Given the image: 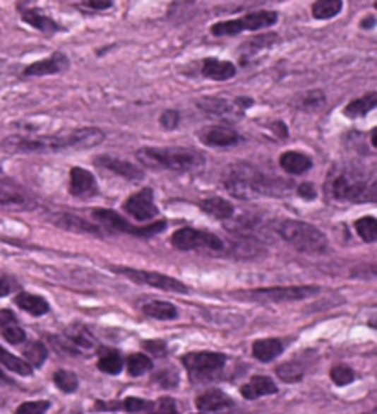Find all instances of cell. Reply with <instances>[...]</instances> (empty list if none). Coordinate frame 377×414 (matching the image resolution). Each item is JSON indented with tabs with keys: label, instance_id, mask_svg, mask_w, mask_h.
Instances as JSON below:
<instances>
[{
	"label": "cell",
	"instance_id": "obj_9",
	"mask_svg": "<svg viewBox=\"0 0 377 414\" xmlns=\"http://www.w3.org/2000/svg\"><path fill=\"white\" fill-rule=\"evenodd\" d=\"M172 245L179 251H225V242L219 236L197 228H179L172 236Z\"/></svg>",
	"mask_w": 377,
	"mask_h": 414
},
{
	"label": "cell",
	"instance_id": "obj_20",
	"mask_svg": "<svg viewBox=\"0 0 377 414\" xmlns=\"http://www.w3.org/2000/svg\"><path fill=\"white\" fill-rule=\"evenodd\" d=\"M280 166L289 175H302V173L309 172L313 166L311 158L308 155L298 153V151H285L280 155Z\"/></svg>",
	"mask_w": 377,
	"mask_h": 414
},
{
	"label": "cell",
	"instance_id": "obj_19",
	"mask_svg": "<svg viewBox=\"0 0 377 414\" xmlns=\"http://www.w3.org/2000/svg\"><path fill=\"white\" fill-rule=\"evenodd\" d=\"M276 392H278V386L267 376H252L249 383L241 386V396L245 400H256L261 396L276 394Z\"/></svg>",
	"mask_w": 377,
	"mask_h": 414
},
{
	"label": "cell",
	"instance_id": "obj_27",
	"mask_svg": "<svg viewBox=\"0 0 377 414\" xmlns=\"http://www.w3.org/2000/svg\"><path fill=\"white\" fill-rule=\"evenodd\" d=\"M142 312L151 319H157V321H172V319H177L179 315L177 307L169 302H162V300L148 302L142 307Z\"/></svg>",
	"mask_w": 377,
	"mask_h": 414
},
{
	"label": "cell",
	"instance_id": "obj_1",
	"mask_svg": "<svg viewBox=\"0 0 377 414\" xmlns=\"http://www.w3.org/2000/svg\"><path fill=\"white\" fill-rule=\"evenodd\" d=\"M103 138H105L103 133L96 127H83V129L65 131L57 135H13L6 138L2 146L13 153H52V151H65V149H90L102 144Z\"/></svg>",
	"mask_w": 377,
	"mask_h": 414
},
{
	"label": "cell",
	"instance_id": "obj_43",
	"mask_svg": "<svg viewBox=\"0 0 377 414\" xmlns=\"http://www.w3.org/2000/svg\"><path fill=\"white\" fill-rule=\"evenodd\" d=\"M24 203H26V196H23L20 191L0 188V205H24Z\"/></svg>",
	"mask_w": 377,
	"mask_h": 414
},
{
	"label": "cell",
	"instance_id": "obj_21",
	"mask_svg": "<svg viewBox=\"0 0 377 414\" xmlns=\"http://www.w3.org/2000/svg\"><path fill=\"white\" fill-rule=\"evenodd\" d=\"M0 331H2L4 339L11 343V345H20V343L26 341V333H24V330L20 328L10 309H2L0 312Z\"/></svg>",
	"mask_w": 377,
	"mask_h": 414
},
{
	"label": "cell",
	"instance_id": "obj_51",
	"mask_svg": "<svg viewBox=\"0 0 377 414\" xmlns=\"http://www.w3.org/2000/svg\"><path fill=\"white\" fill-rule=\"evenodd\" d=\"M157 410L159 413H177V405H175L172 398H162L160 403L157 405Z\"/></svg>",
	"mask_w": 377,
	"mask_h": 414
},
{
	"label": "cell",
	"instance_id": "obj_23",
	"mask_svg": "<svg viewBox=\"0 0 377 414\" xmlns=\"http://www.w3.org/2000/svg\"><path fill=\"white\" fill-rule=\"evenodd\" d=\"M284 352V343L280 339H260L252 345V355L261 361V363H269L273 359L278 357Z\"/></svg>",
	"mask_w": 377,
	"mask_h": 414
},
{
	"label": "cell",
	"instance_id": "obj_32",
	"mask_svg": "<svg viewBox=\"0 0 377 414\" xmlns=\"http://www.w3.org/2000/svg\"><path fill=\"white\" fill-rule=\"evenodd\" d=\"M126 367L129 376L138 377L153 368V361H151L145 354H131L126 361Z\"/></svg>",
	"mask_w": 377,
	"mask_h": 414
},
{
	"label": "cell",
	"instance_id": "obj_40",
	"mask_svg": "<svg viewBox=\"0 0 377 414\" xmlns=\"http://www.w3.org/2000/svg\"><path fill=\"white\" fill-rule=\"evenodd\" d=\"M276 41H278V37H276L275 33H267V35H260V37L249 41L247 45H245V50L254 54V52H258L260 48H267L270 47V45H275Z\"/></svg>",
	"mask_w": 377,
	"mask_h": 414
},
{
	"label": "cell",
	"instance_id": "obj_31",
	"mask_svg": "<svg viewBox=\"0 0 377 414\" xmlns=\"http://www.w3.org/2000/svg\"><path fill=\"white\" fill-rule=\"evenodd\" d=\"M197 107L201 111L208 112V114H215V117H225V114H230L234 111V103L227 102L223 98H203L197 102Z\"/></svg>",
	"mask_w": 377,
	"mask_h": 414
},
{
	"label": "cell",
	"instance_id": "obj_16",
	"mask_svg": "<svg viewBox=\"0 0 377 414\" xmlns=\"http://www.w3.org/2000/svg\"><path fill=\"white\" fill-rule=\"evenodd\" d=\"M94 162L98 164V166H102V168L109 170V172L118 173L120 177L129 179V181H140V179H144V170L140 168V166H136V164L127 162L124 158L111 157V155H100V157H96Z\"/></svg>",
	"mask_w": 377,
	"mask_h": 414
},
{
	"label": "cell",
	"instance_id": "obj_2",
	"mask_svg": "<svg viewBox=\"0 0 377 414\" xmlns=\"http://www.w3.org/2000/svg\"><path fill=\"white\" fill-rule=\"evenodd\" d=\"M223 187L238 199L280 196L287 190V182L270 177L249 162L232 164L223 173Z\"/></svg>",
	"mask_w": 377,
	"mask_h": 414
},
{
	"label": "cell",
	"instance_id": "obj_18",
	"mask_svg": "<svg viewBox=\"0 0 377 414\" xmlns=\"http://www.w3.org/2000/svg\"><path fill=\"white\" fill-rule=\"evenodd\" d=\"M203 76L208 79H214V81H227V79H232L236 76V65L230 63V61L215 59V57H206L203 61Z\"/></svg>",
	"mask_w": 377,
	"mask_h": 414
},
{
	"label": "cell",
	"instance_id": "obj_41",
	"mask_svg": "<svg viewBox=\"0 0 377 414\" xmlns=\"http://www.w3.org/2000/svg\"><path fill=\"white\" fill-rule=\"evenodd\" d=\"M121 407H124V409H126L127 413H142V410H148V413H151V410L155 409L153 403L140 400V398H135V396H131V398H127V400L124 401V405H121Z\"/></svg>",
	"mask_w": 377,
	"mask_h": 414
},
{
	"label": "cell",
	"instance_id": "obj_29",
	"mask_svg": "<svg viewBox=\"0 0 377 414\" xmlns=\"http://www.w3.org/2000/svg\"><path fill=\"white\" fill-rule=\"evenodd\" d=\"M98 368L109 376H118L124 368V359H121L118 350H103V354L98 359Z\"/></svg>",
	"mask_w": 377,
	"mask_h": 414
},
{
	"label": "cell",
	"instance_id": "obj_38",
	"mask_svg": "<svg viewBox=\"0 0 377 414\" xmlns=\"http://www.w3.org/2000/svg\"><path fill=\"white\" fill-rule=\"evenodd\" d=\"M54 383L59 391L63 392H74L78 391V377L68 370H57L54 374Z\"/></svg>",
	"mask_w": 377,
	"mask_h": 414
},
{
	"label": "cell",
	"instance_id": "obj_7",
	"mask_svg": "<svg viewBox=\"0 0 377 414\" xmlns=\"http://www.w3.org/2000/svg\"><path fill=\"white\" fill-rule=\"evenodd\" d=\"M276 23H278V15L275 11H252V13H247L245 17H239V19L223 20V23L214 24L210 28V32L215 37H227V35H238V33L245 32V30L256 32V30L270 28Z\"/></svg>",
	"mask_w": 377,
	"mask_h": 414
},
{
	"label": "cell",
	"instance_id": "obj_45",
	"mask_svg": "<svg viewBox=\"0 0 377 414\" xmlns=\"http://www.w3.org/2000/svg\"><path fill=\"white\" fill-rule=\"evenodd\" d=\"M50 409V401H26V403L19 405L17 413H47Z\"/></svg>",
	"mask_w": 377,
	"mask_h": 414
},
{
	"label": "cell",
	"instance_id": "obj_14",
	"mask_svg": "<svg viewBox=\"0 0 377 414\" xmlns=\"http://www.w3.org/2000/svg\"><path fill=\"white\" fill-rule=\"evenodd\" d=\"M197 136L203 144L215 146V148H230L241 140V136L234 129L223 126H208L197 131Z\"/></svg>",
	"mask_w": 377,
	"mask_h": 414
},
{
	"label": "cell",
	"instance_id": "obj_37",
	"mask_svg": "<svg viewBox=\"0 0 377 414\" xmlns=\"http://www.w3.org/2000/svg\"><path fill=\"white\" fill-rule=\"evenodd\" d=\"M23 354L26 355V359H28V363L32 365V367H41V365L47 361L48 350L44 348V345H42V343H39V341H33V343H30V345L24 348Z\"/></svg>",
	"mask_w": 377,
	"mask_h": 414
},
{
	"label": "cell",
	"instance_id": "obj_3",
	"mask_svg": "<svg viewBox=\"0 0 377 414\" xmlns=\"http://www.w3.org/2000/svg\"><path fill=\"white\" fill-rule=\"evenodd\" d=\"M326 191L337 201L366 203L376 199V179L373 173L355 166H335L326 181Z\"/></svg>",
	"mask_w": 377,
	"mask_h": 414
},
{
	"label": "cell",
	"instance_id": "obj_30",
	"mask_svg": "<svg viewBox=\"0 0 377 414\" xmlns=\"http://www.w3.org/2000/svg\"><path fill=\"white\" fill-rule=\"evenodd\" d=\"M0 363L4 365L8 370H11V372L19 374V376H32V365L28 361H24V359L15 357L2 345H0Z\"/></svg>",
	"mask_w": 377,
	"mask_h": 414
},
{
	"label": "cell",
	"instance_id": "obj_44",
	"mask_svg": "<svg viewBox=\"0 0 377 414\" xmlns=\"http://www.w3.org/2000/svg\"><path fill=\"white\" fill-rule=\"evenodd\" d=\"M144 348L148 354L155 355V357H166V354H168V345H166V343L160 339L145 341Z\"/></svg>",
	"mask_w": 377,
	"mask_h": 414
},
{
	"label": "cell",
	"instance_id": "obj_28",
	"mask_svg": "<svg viewBox=\"0 0 377 414\" xmlns=\"http://www.w3.org/2000/svg\"><path fill=\"white\" fill-rule=\"evenodd\" d=\"M342 6H345L342 0H317V2L311 6V13L315 19L328 20L337 17V15L342 11Z\"/></svg>",
	"mask_w": 377,
	"mask_h": 414
},
{
	"label": "cell",
	"instance_id": "obj_22",
	"mask_svg": "<svg viewBox=\"0 0 377 414\" xmlns=\"http://www.w3.org/2000/svg\"><path fill=\"white\" fill-rule=\"evenodd\" d=\"M20 19H23L26 24H30L32 28L39 30V32L54 33L61 30V26L56 23V20L50 19V17L42 13V11L35 10V8H26V10H23Z\"/></svg>",
	"mask_w": 377,
	"mask_h": 414
},
{
	"label": "cell",
	"instance_id": "obj_11",
	"mask_svg": "<svg viewBox=\"0 0 377 414\" xmlns=\"http://www.w3.org/2000/svg\"><path fill=\"white\" fill-rule=\"evenodd\" d=\"M114 273L118 275L127 276L129 280H133L135 284H145L151 285V288L162 289V291H172V293H188L190 289L188 285H184L181 280L172 278L168 275H162V273H155V271H142V269H131V267H121L114 266L112 267Z\"/></svg>",
	"mask_w": 377,
	"mask_h": 414
},
{
	"label": "cell",
	"instance_id": "obj_48",
	"mask_svg": "<svg viewBox=\"0 0 377 414\" xmlns=\"http://www.w3.org/2000/svg\"><path fill=\"white\" fill-rule=\"evenodd\" d=\"M322 103H324V94L321 93V90H313V93L306 94L304 96V107H321Z\"/></svg>",
	"mask_w": 377,
	"mask_h": 414
},
{
	"label": "cell",
	"instance_id": "obj_25",
	"mask_svg": "<svg viewBox=\"0 0 377 414\" xmlns=\"http://www.w3.org/2000/svg\"><path fill=\"white\" fill-rule=\"evenodd\" d=\"M201 210L215 219H230L234 215V206L223 197H208L199 203Z\"/></svg>",
	"mask_w": 377,
	"mask_h": 414
},
{
	"label": "cell",
	"instance_id": "obj_47",
	"mask_svg": "<svg viewBox=\"0 0 377 414\" xmlns=\"http://www.w3.org/2000/svg\"><path fill=\"white\" fill-rule=\"evenodd\" d=\"M80 10H92V11H100V10H109L112 8V0H83L81 4H78Z\"/></svg>",
	"mask_w": 377,
	"mask_h": 414
},
{
	"label": "cell",
	"instance_id": "obj_26",
	"mask_svg": "<svg viewBox=\"0 0 377 414\" xmlns=\"http://www.w3.org/2000/svg\"><path fill=\"white\" fill-rule=\"evenodd\" d=\"M376 105H377V93L376 90H372V93L364 94V96H361V98L349 102L342 112H345V117L348 118H361L364 117V114H368L372 109H376Z\"/></svg>",
	"mask_w": 377,
	"mask_h": 414
},
{
	"label": "cell",
	"instance_id": "obj_50",
	"mask_svg": "<svg viewBox=\"0 0 377 414\" xmlns=\"http://www.w3.org/2000/svg\"><path fill=\"white\" fill-rule=\"evenodd\" d=\"M15 288H17L15 280L8 278V276H0V297H8Z\"/></svg>",
	"mask_w": 377,
	"mask_h": 414
},
{
	"label": "cell",
	"instance_id": "obj_49",
	"mask_svg": "<svg viewBox=\"0 0 377 414\" xmlns=\"http://www.w3.org/2000/svg\"><path fill=\"white\" fill-rule=\"evenodd\" d=\"M298 196L306 201H313L317 197V191H315V187H313L311 182H304V184L298 187Z\"/></svg>",
	"mask_w": 377,
	"mask_h": 414
},
{
	"label": "cell",
	"instance_id": "obj_39",
	"mask_svg": "<svg viewBox=\"0 0 377 414\" xmlns=\"http://www.w3.org/2000/svg\"><path fill=\"white\" fill-rule=\"evenodd\" d=\"M330 377L335 385L345 386L349 385V383H354L355 372L349 367H346V365H335V367L330 370Z\"/></svg>",
	"mask_w": 377,
	"mask_h": 414
},
{
	"label": "cell",
	"instance_id": "obj_46",
	"mask_svg": "<svg viewBox=\"0 0 377 414\" xmlns=\"http://www.w3.org/2000/svg\"><path fill=\"white\" fill-rule=\"evenodd\" d=\"M179 122H181V114L177 111H173V109H168V111H164L160 114V126L164 129H175L179 126Z\"/></svg>",
	"mask_w": 377,
	"mask_h": 414
},
{
	"label": "cell",
	"instance_id": "obj_8",
	"mask_svg": "<svg viewBox=\"0 0 377 414\" xmlns=\"http://www.w3.org/2000/svg\"><path fill=\"white\" fill-rule=\"evenodd\" d=\"M92 218L96 219L100 225L111 228V230H114V232H124L127 234V236H136V237H151L155 236V234L162 232L164 228L168 227L166 221H157V223L145 225V227H135V225H131L127 219L121 218L120 214H116L114 210H107V208L92 210Z\"/></svg>",
	"mask_w": 377,
	"mask_h": 414
},
{
	"label": "cell",
	"instance_id": "obj_24",
	"mask_svg": "<svg viewBox=\"0 0 377 414\" xmlns=\"http://www.w3.org/2000/svg\"><path fill=\"white\" fill-rule=\"evenodd\" d=\"M15 304H17L20 309H24V312L30 313V315L33 317L44 315V313H48V309H50V304L47 302V298H42L39 297V295L33 293H26V291L15 297Z\"/></svg>",
	"mask_w": 377,
	"mask_h": 414
},
{
	"label": "cell",
	"instance_id": "obj_13",
	"mask_svg": "<svg viewBox=\"0 0 377 414\" xmlns=\"http://www.w3.org/2000/svg\"><path fill=\"white\" fill-rule=\"evenodd\" d=\"M68 191L70 196L78 197V199H90V197L98 196L100 188L92 173L83 168H72L70 170Z\"/></svg>",
	"mask_w": 377,
	"mask_h": 414
},
{
	"label": "cell",
	"instance_id": "obj_6",
	"mask_svg": "<svg viewBox=\"0 0 377 414\" xmlns=\"http://www.w3.org/2000/svg\"><path fill=\"white\" fill-rule=\"evenodd\" d=\"M181 361L186 367L191 382L199 385L214 382L215 377H219L227 363V355L219 352H190Z\"/></svg>",
	"mask_w": 377,
	"mask_h": 414
},
{
	"label": "cell",
	"instance_id": "obj_35",
	"mask_svg": "<svg viewBox=\"0 0 377 414\" xmlns=\"http://www.w3.org/2000/svg\"><path fill=\"white\" fill-rule=\"evenodd\" d=\"M276 376L285 383H297L304 377V368L302 365L297 363V361H289V363L280 365L276 368Z\"/></svg>",
	"mask_w": 377,
	"mask_h": 414
},
{
	"label": "cell",
	"instance_id": "obj_10",
	"mask_svg": "<svg viewBox=\"0 0 377 414\" xmlns=\"http://www.w3.org/2000/svg\"><path fill=\"white\" fill-rule=\"evenodd\" d=\"M321 293L318 285H284V288H260L251 289L243 295L249 300H267V302H293V300H304V298L315 297Z\"/></svg>",
	"mask_w": 377,
	"mask_h": 414
},
{
	"label": "cell",
	"instance_id": "obj_33",
	"mask_svg": "<svg viewBox=\"0 0 377 414\" xmlns=\"http://www.w3.org/2000/svg\"><path fill=\"white\" fill-rule=\"evenodd\" d=\"M355 230L361 236V239L366 243H373L377 239V221L373 215H364V218L355 221Z\"/></svg>",
	"mask_w": 377,
	"mask_h": 414
},
{
	"label": "cell",
	"instance_id": "obj_15",
	"mask_svg": "<svg viewBox=\"0 0 377 414\" xmlns=\"http://www.w3.org/2000/svg\"><path fill=\"white\" fill-rule=\"evenodd\" d=\"M70 66L68 57L61 52H56L52 56L44 57L41 61H35L32 65H28L24 69L23 74L26 78H33V76H52V74H59V72H65Z\"/></svg>",
	"mask_w": 377,
	"mask_h": 414
},
{
	"label": "cell",
	"instance_id": "obj_42",
	"mask_svg": "<svg viewBox=\"0 0 377 414\" xmlns=\"http://www.w3.org/2000/svg\"><path fill=\"white\" fill-rule=\"evenodd\" d=\"M153 382H157L159 385H162L164 389H175L179 383V376H177V372H173V370L166 368V370H160L157 376H153Z\"/></svg>",
	"mask_w": 377,
	"mask_h": 414
},
{
	"label": "cell",
	"instance_id": "obj_36",
	"mask_svg": "<svg viewBox=\"0 0 377 414\" xmlns=\"http://www.w3.org/2000/svg\"><path fill=\"white\" fill-rule=\"evenodd\" d=\"M66 341L74 343L80 348H92L94 339L89 331L85 330L83 326H72L70 330H66Z\"/></svg>",
	"mask_w": 377,
	"mask_h": 414
},
{
	"label": "cell",
	"instance_id": "obj_52",
	"mask_svg": "<svg viewBox=\"0 0 377 414\" xmlns=\"http://www.w3.org/2000/svg\"><path fill=\"white\" fill-rule=\"evenodd\" d=\"M376 26V17L373 15H368L366 19L361 20V28L363 30H372Z\"/></svg>",
	"mask_w": 377,
	"mask_h": 414
},
{
	"label": "cell",
	"instance_id": "obj_34",
	"mask_svg": "<svg viewBox=\"0 0 377 414\" xmlns=\"http://www.w3.org/2000/svg\"><path fill=\"white\" fill-rule=\"evenodd\" d=\"M56 223L61 225V227L68 228V230H80V232H94V234L102 232V230H100V227H92V225L85 223L83 219L76 218V215H70V214L68 215L66 214L57 215Z\"/></svg>",
	"mask_w": 377,
	"mask_h": 414
},
{
	"label": "cell",
	"instance_id": "obj_17",
	"mask_svg": "<svg viewBox=\"0 0 377 414\" xmlns=\"http://www.w3.org/2000/svg\"><path fill=\"white\" fill-rule=\"evenodd\" d=\"M232 405V398L229 394H225L221 389H210V391L197 396L196 400V407L201 413H217V410L230 409Z\"/></svg>",
	"mask_w": 377,
	"mask_h": 414
},
{
	"label": "cell",
	"instance_id": "obj_4",
	"mask_svg": "<svg viewBox=\"0 0 377 414\" xmlns=\"http://www.w3.org/2000/svg\"><path fill=\"white\" fill-rule=\"evenodd\" d=\"M136 158L142 166L151 170H169V172H191L205 162V155L193 148H142L136 151Z\"/></svg>",
	"mask_w": 377,
	"mask_h": 414
},
{
	"label": "cell",
	"instance_id": "obj_12",
	"mask_svg": "<svg viewBox=\"0 0 377 414\" xmlns=\"http://www.w3.org/2000/svg\"><path fill=\"white\" fill-rule=\"evenodd\" d=\"M124 210L136 221H149L157 218L159 208L155 205V194L151 188H142L140 191L133 194L124 201Z\"/></svg>",
	"mask_w": 377,
	"mask_h": 414
},
{
	"label": "cell",
	"instance_id": "obj_5",
	"mask_svg": "<svg viewBox=\"0 0 377 414\" xmlns=\"http://www.w3.org/2000/svg\"><path fill=\"white\" fill-rule=\"evenodd\" d=\"M278 236L293 245L298 252H306V254H322L328 249V237L326 234L318 230L317 227L306 223V221H298V219H285L276 227Z\"/></svg>",
	"mask_w": 377,
	"mask_h": 414
}]
</instances>
